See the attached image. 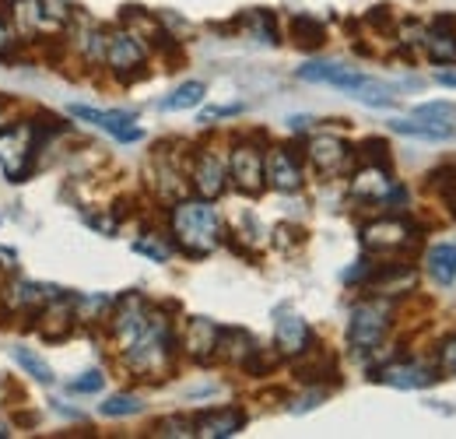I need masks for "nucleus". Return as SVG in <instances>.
Segmentation results:
<instances>
[{
  "instance_id": "f704fd0d",
  "label": "nucleus",
  "mask_w": 456,
  "mask_h": 439,
  "mask_svg": "<svg viewBox=\"0 0 456 439\" xmlns=\"http://www.w3.org/2000/svg\"><path fill=\"white\" fill-rule=\"evenodd\" d=\"M7 436H11V426H7L4 418H0V439H7Z\"/></svg>"
},
{
  "instance_id": "393cba45",
  "label": "nucleus",
  "mask_w": 456,
  "mask_h": 439,
  "mask_svg": "<svg viewBox=\"0 0 456 439\" xmlns=\"http://www.w3.org/2000/svg\"><path fill=\"white\" fill-rule=\"evenodd\" d=\"M134 253H141V257H151L155 264H166L172 257V246L166 239H159V236H141L137 243H134Z\"/></svg>"
},
{
  "instance_id": "1a4fd4ad",
  "label": "nucleus",
  "mask_w": 456,
  "mask_h": 439,
  "mask_svg": "<svg viewBox=\"0 0 456 439\" xmlns=\"http://www.w3.org/2000/svg\"><path fill=\"white\" fill-rule=\"evenodd\" d=\"M225 179H228V169H225V162H222V155H215V152L197 155V165H193V186H197L200 201H215V197H222Z\"/></svg>"
},
{
  "instance_id": "0eeeda50",
  "label": "nucleus",
  "mask_w": 456,
  "mask_h": 439,
  "mask_svg": "<svg viewBox=\"0 0 456 439\" xmlns=\"http://www.w3.org/2000/svg\"><path fill=\"white\" fill-rule=\"evenodd\" d=\"M264 179L267 186L281 190V194H295L302 186V169H298V159L288 152V148H271L264 155Z\"/></svg>"
},
{
  "instance_id": "423d86ee",
  "label": "nucleus",
  "mask_w": 456,
  "mask_h": 439,
  "mask_svg": "<svg viewBox=\"0 0 456 439\" xmlns=\"http://www.w3.org/2000/svg\"><path fill=\"white\" fill-rule=\"evenodd\" d=\"M232 179H235V186L242 190V194H249V197H256L264 186H267V179H264V155L253 148V145H239L235 152H232Z\"/></svg>"
},
{
  "instance_id": "b1692460",
  "label": "nucleus",
  "mask_w": 456,
  "mask_h": 439,
  "mask_svg": "<svg viewBox=\"0 0 456 439\" xmlns=\"http://www.w3.org/2000/svg\"><path fill=\"white\" fill-rule=\"evenodd\" d=\"M67 330H70V310H67L63 302L50 306V310H46V320H43V337H46V341H63Z\"/></svg>"
},
{
  "instance_id": "c756f323",
  "label": "nucleus",
  "mask_w": 456,
  "mask_h": 439,
  "mask_svg": "<svg viewBox=\"0 0 456 439\" xmlns=\"http://www.w3.org/2000/svg\"><path fill=\"white\" fill-rule=\"evenodd\" d=\"M159 429H162V436H193V426H190V422H179V418L162 422Z\"/></svg>"
},
{
  "instance_id": "6e6552de",
  "label": "nucleus",
  "mask_w": 456,
  "mask_h": 439,
  "mask_svg": "<svg viewBox=\"0 0 456 439\" xmlns=\"http://www.w3.org/2000/svg\"><path fill=\"white\" fill-rule=\"evenodd\" d=\"M411 243V225L403 219H383L362 228V246L365 250H400Z\"/></svg>"
},
{
  "instance_id": "9d476101",
  "label": "nucleus",
  "mask_w": 456,
  "mask_h": 439,
  "mask_svg": "<svg viewBox=\"0 0 456 439\" xmlns=\"http://www.w3.org/2000/svg\"><path fill=\"white\" fill-rule=\"evenodd\" d=\"M70 116L95 123L99 130L113 134L116 141H141V127H134V116L130 112H102V110H88V106H70Z\"/></svg>"
},
{
  "instance_id": "2f4dec72",
  "label": "nucleus",
  "mask_w": 456,
  "mask_h": 439,
  "mask_svg": "<svg viewBox=\"0 0 456 439\" xmlns=\"http://www.w3.org/2000/svg\"><path fill=\"white\" fill-rule=\"evenodd\" d=\"M239 112H242V106H215V110H208V112H204L200 120L208 123V120H218V116H239Z\"/></svg>"
},
{
  "instance_id": "c85d7f7f",
  "label": "nucleus",
  "mask_w": 456,
  "mask_h": 439,
  "mask_svg": "<svg viewBox=\"0 0 456 439\" xmlns=\"http://www.w3.org/2000/svg\"><path fill=\"white\" fill-rule=\"evenodd\" d=\"M362 152H365V155H369L376 165H379V162L387 165V152H390V145H387V141H379V137H369V141L362 145Z\"/></svg>"
},
{
  "instance_id": "4468645a",
  "label": "nucleus",
  "mask_w": 456,
  "mask_h": 439,
  "mask_svg": "<svg viewBox=\"0 0 456 439\" xmlns=\"http://www.w3.org/2000/svg\"><path fill=\"white\" fill-rule=\"evenodd\" d=\"M274 341L281 355H302L309 352V324L298 313H281L278 327H274Z\"/></svg>"
},
{
  "instance_id": "4be33fe9",
  "label": "nucleus",
  "mask_w": 456,
  "mask_h": 439,
  "mask_svg": "<svg viewBox=\"0 0 456 439\" xmlns=\"http://www.w3.org/2000/svg\"><path fill=\"white\" fill-rule=\"evenodd\" d=\"M390 127L397 134H407V137H425V141H446L453 134V127H439V123H428V120H390Z\"/></svg>"
},
{
  "instance_id": "5701e85b",
  "label": "nucleus",
  "mask_w": 456,
  "mask_h": 439,
  "mask_svg": "<svg viewBox=\"0 0 456 439\" xmlns=\"http://www.w3.org/2000/svg\"><path fill=\"white\" fill-rule=\"evenodd\" d=\"M204 92H208V88H204V81H186V85H179L169 99L162 103V110H169V112L193 110V106H200V103H204Z\"/></svg>"
},
{
  "instance_id": "bb28decb",
  "label": "nucleus",
  "mask_w": 456,
  "mask_h": 439,
  "mask_svg": "<svg viewBox=\"0 0 456 439\" xmlns=\"http://www.w3.org/2000/svg\"><path fill=\"white\" fill-rule=\"evenodd\" d=\"M141 411V401L134 393H113L106 404H102V415L110 418H123V415H137Z\"/></svg>"
},
{
  "instance_id": "72a5a7b5",
  "label": "nucleus",
  "mask_w": 456,
  "mask_h": 439,
  "mask_svg": "<svg viewBox=\"0 0 456 439\" xmlns=\"http://www.w3.org/2000/svg\"><path fill=\"white\" fill-rule=\"evenodd\" d=\"M436 81H439V85H450V88H456V70H439V74H436Z\"/></svg>"
},
{
  "instance_id": "f8f14e48",
  "label": "nucleus",
  "mask_w": 456,
  "mask_h": 439,
  "mask_svg": "<svg viewBox=\"0 0 456 439\" xmlns=\"http://www.w3.org/2000/svg\"><path fill=\"white\" fill-rule=\"evenodd\" d=\"M347 145H344L341 137H334V134H316L313 141H309V159L313 165L320 169V172H341L344 162H347Z\"/></svg>"
},
{
  "instance_id": "7ed1b4c3",
  "label": "nucleus",
  "mask_w": 456,
  "mask_h": 439,
  "mask_svg": "<svg viewBox=\"0 0 456 439\" xmlns=\"http://www.w3.org/2000/svg\"><path fill=\"white\" fill-rule=\"evenodd\" d=\"M390 327V299H365L351 310L347 320V341L358 352H372Z\"/></svg>"
},
{
  "instance_id": "7c9ffc66",
  "label": "nucleus",
  "mask_w": 456,
  "mask_h": 439,
  "mask_svg": "<svg viewBox=\"0 0 456 439\" xmlns=\"http://www.w3.org/2000/svg\"><path fill=\"white\" fill-rule=\"evenodd\" d=\"M439 366H443L446 373H456V337H450V341L443 344V352H439Z\"/></svg>"
},
{
  "instance_id": "cd10ccee",
  "label": "nucleus",
  "mask_w": 456,
  "mask_h": 439,
  "mask_svg": "<svg viewBox=\"0 0 456 439\" xmlns=\"http://www.w3.org/2000/svg\"><path fill=\"white\" fill-rule=\"evenodd\" d=\"M70 390H74V393H95V390H102V373H99V369L85 373L81 380H74V384H70Z\"/></svg>"
},
{
  "instance_id": "9b49d317",
  "label": "nucleus",
  "mask_w": 456,
  "mask_h": 439,
  "mask_svg": "<svg viewBox=\"0 0 456 439\" xmlns=\"http://www.w3.org/2000/svg\"><path fill=\"white\" fill-rule=\"evenodd\" d=\"M376 380L397 386V390H421V386H432L439 377H436V369L418 366V362H394V366H383L376 373Z\"/></svg>"
},
{
  "instance_id": "f03ea898",
  "label": "nucleus",
  "mask_w": 456,
  "mask_h": 439,
  "mask_svg": "<svg viewBox=\"0 0 456 439\" xmlns=\"http://www.w3.org/2000/svg\"><path fill=\"white\" fill-rule=\"evenodd\" d=\"M298 78L302 81H320V85H334L341 92H351L358 103L365 106H394V85L387 81H376L354 67H344V63H305L298 67Z\"/></svg>"
},
{
  "instance_id": "6ab92c4d",
  "label": "nucleus",
  "mask_w": 456,
  "mask_h": 439,
  "mask_svg": "<svg viewBox=\"0 0 456 439\" xmlns=\"http://www.w3.org/2000/svg\"><path fill=\"white\" fill-rule=\"evenodd\" d=\"M425 268H428V275L436 277L439 285H453L456 281V243H439V246H432L428 257H425Z\"/></svg>"
},
{
  "instance_id": "ddd939ff",
  "label": "nucleus",
  "mask_w": 456,
  "mask_h": 439,
  "mask_svg": "<svg viewBox=\"0 0 456 439\" xmlns=\"http://www.w3.org/2000/svg\"><path fill=\"white\" fill-rule=\"evenodd\" d=\"M425 50L436 63H456V21L453 18H436V25L425 32Z\"/></svg>"
},
{
  "instance_id": "dca6fc26",
  "label": "nucleus",
  "mask_w": 456,
  "mask_h": 439,
  "mask_svg": "<svg viewBox=\"0 0 456 439\" xmlns=\"http://www.w3.org/2000/svg\"><path fill=\"white\" fill-rule=\"evenodd\" d=\"M144 46L137 43V36H130V32H116L113 39L106 43V60H110V67H113L116 74H123V70H134V67H141L144 63Z\"/></svg>"
},
{
  "instance_id": "39448f33",
  "label": "nucleus",
  "mask_w": 456,
  "mask_h": 439,
  "mask_svg": "<svg viewBox=\"0 0 456 439\" xmlns=\"http://www.w3.org/2000/svg\"><path fill=\"white\" fill-rule=\"evenodd\" d=\"M113 320V334L116 341L123 344V348H130L144 330H148V324H151V313H148V306H144V299L141 295H123L119 299V306H116V313L110 317Z\"/></svg>"
},
{
  "instance_id": "20e7f679",
  "label": "nucleus",
  "mask_w": 456,
  "mask_h": 439,
  "mask_svg": "<svg viewBox=\"0 0 456 439\" xmlns=\"http://www.w3.org/2000/svg\"><path fill=\"white\" fill-rule=\"evenodd\" d=\"M32 152H36V127L32 123H18V127L0 130V165L11 179H25Z\"/></svg>"
},
{
  "instance_id": "412c9836",
  "label": "nucleus",
  "mask_w": 456,
  "mask_h": 439,
  "mask_svg": "<svg viewBox=\"0 0 456 439\" xmlns=\"http://www.w3.org/2000/svg\"><path fill=\"white\" fill-rule=\"evenodd\" d=\"M11 359H14V362H18V366L36 380V384H43V386L53 384V369L43 362V355H39V352H32V348H25V344H14V348H11Z\"/></svg>"
},
{
  "instance_id": "f3484780",
  "label": "nucleus",
  "mask_w": 456,
  "mask_h": 439,
  "mask_svg": "<svg viewBox=\"0 0 456 439\" xmlns=\"http://www.w3.org/2000/svg\"><path fill=\"white\" fill-rule=\"evenodd\" d=\"M242 422H246V415H242L239 408H222V411H204V415L193 422V429H197V436L225 439V436H235V433L242 429Z\"/></svg>"
},
{
  "instance_id": "a211bd4d",
  "label": "nucleus",
  "mask_w": 456,
  "mask_h": 439,
  "mask_svg": "<svg viewBox=\"0 0 456 439\" xmlns=\"http://www.w3.org/2000/svg\"><path fill=\"white\" fill-rule=\"evenodd\" d=\"M218 334H222V330L215 327L211 320L193 317L190 327H186V352H190L197 362H208L211 355H218Z\"/></svg>"
},
{
  "instance_id": "f257e3e1",
  "label": "nucleus",
  "mask_w": 456,
  "mask_h": 439,
  "mask_svg": "<svg viewBox=\"0 0 456 439\" xmlns=\"http://www.w3.org/2000/svg\"><path fill=\"white\" fill-rule=\"evenodd\" d=\"M172 236L186 257H208L222 243V219L211 201H179L172 208Z\"/></svg>"
},
{
  "instance_id": "a878e982",
  "label": "nucleus",
  "mask_w": 456,
  "mask_h": 439,
  "mask_svg": "<svg viewBox=\"0 0 456 439\" xmlns=\"http://www.w3.org/2000/svg\"><path fill=\"white\" fill-rule=\"evenodd\" d=\"M418 120H428V123H439V127H453L456 110L450 103H425V106H414Z\"/></svg>"
},
{
  "instance_id": "2eb2a0df",
  "label": "nucleus",
  "mask_w": 456,
  "mask_h": 439,
  "mask_svg": "<svg viewBox=\"0 0 456 439\" xmlns=\"http://www.w3.org/2000/svg\"><path fill=\"white\" fill-rule=\"evenodd\" d=\"M394 190V179L387 172V165H365L354 179H351V194L362 201H387V194Z\"/></svg>"
},
{
  "instance_id": "aec40b11",
  "label": "nucleus",
  "mask_w": 456,
  "mask_h": 439,
  "mask_svg": "<svg viewBox=\"0 0 456 439\" xmlns=\"http://www.w3.org/2000/svg\"><path fill=\"white\" fill-rule=\"evenodd\" d=\"M291 39L302 46V50H320L327 43V29L323 21H316L313 14H295L291 21Z\"/></svg>"
},
{
  "instance_id": "473e14b6",
  "label": "nucleus",
  "mask_w": 456,
  "mask_h": 439,
  "mask_svg": "<svg viewBox=\"0 0 456 439\" xmlns=\"http://www.w3.org/2000/svg\"><path fill=\"white\" fill-rule=\"evenodd\" d=\"M11 43H14V39H11V32H7V25L0 21V56H4V60L11 56Z\"/></svg>"
}]
</instances>
